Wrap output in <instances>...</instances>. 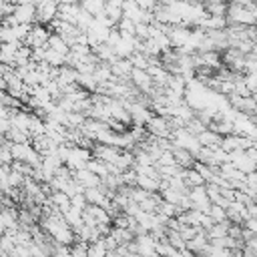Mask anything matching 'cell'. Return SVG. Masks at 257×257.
Instances as JSON below:
<instances>
[{
    "instance_id": "cell-5",
    "label": "cell",
    "mask_w": 257,
    "mask_h": 257,
    "mask_svg": "<svg viewBox=\"0 0 257 257\" xmlns=\"http://www.w3.org/2000/svg\"><path fill=\"white\" fill-rule=\"evenodd\" d=\"M84 199H86V205H92V207H100V209H104L108 203H110V199L106 197V193L100 189V187H96V189H84Z\"/></svg>"
},
{
    "instance_id": "cell-13",
    "label": "cell",
    "mask_w": 257,
    "mask_h": 257,
    "mask_svg": "<svg viewBox=\"0 0 257 257\" xmlns=\"http://www.w3.org/2000/svg\"><path fill=\"white\" fill-rule=\"evenodd\" d=\"M70 207L76 209V211H84V207H86V199H84V195L80 193V195L70 197Z\"/></svg>"
},
{
    "instance_id": "cell-8",
    "label": "cell",
    "mask_w": 257,
    "mask_h": 257,
    "mask_svg": "<svg viewBox=\"0 0 257 257\" xmlns=\"http://www.w3.org/2000/svg\"><path fill=\"white\" fill-rule=\"evenodd\" d=\"M201 6H203L207 16H221V18H225V12H227V4L225 2H205Z\"/></svg>"
},
{
    "instance_id": "cell-2",
    "label": "cell",
    "mask_w": 257,
    "mask_h": 257,
    "mask_svg": "<svg viewBox=\"0 0 257 257\" xmlns=\"http://www.w3.org/2000/svg\"><path fill=\"white\" fill-rule=\"evenodd\" d=\"M50 30L46 28V26H42V24H32L30 26V32H28V36L24 38V46H28L30 50L32 48H40V46H44L46 42H48V38H50Z\"/></svg>"
},
{
    "instance_id": "cell-9",
    "label": "cell",
    "mask_w": 257,
    "mask_h": 257,
    "mask_svg": "<svg viewBox=\"0 0 257 257\" xmlns=\"http://www.w3.org/2000/svg\"><path fill=\"white\" fill-rule=\"evenodd\" d=\"M80 8L86 14H90L92 18H96V16H100L104 12V2H100V0H86V2L80 4Z\"/></svg>"
},
{
    "instance_id": "cell-6",
    "label": "cell",
    "mask_w": 257,
    "mask_h": 257,
    "mask_svg": "<svg viewBox=\"0 0 257 257\" xmlns=\"http://www.w3.org/2000/svg\"><path fill=\"white\" fill-rule=\"evenodd\" d=\"M72 179H74L82 189H96V187L100 185V179H98L96 175H92L90 171H86V169H80V171L72 173Z\"/></svg>"
},
{
    "instance_id": "cell-3",
    "label": "cell",
    "mask_w": 257,
    "mask_h": 257,
    "mask_svg": "<svg viewBox=\"0 0 257 257\" xmlns=\"http://www.w3.org/2000/svg\"><path fill=\"white\" fill-rule=\"evenodd\" d=\"M10 16L14 18L16 24L32 26L36 22V8L32 2H20V4H14V12Z\"/></svg>"
},
{
    "instance_id": "cell-7",
    "label": "cell",
    "mask_w": 257,
    "mask_h": 257,
    "mask_svg": "<svg viewBox=\"0 0 257 257\" xmlns=\"http://www.w3.org/2000/svg\"><path fill=\"white\" fill-rule=\"evenodd\" d=\"M221 139H223V137L215 135V133H213V131H209V128H205L201 135H197L199 145H201V147H205V149H219Z\"/></svg>"
},
{
    "instance_id": "cell-10",
    "label": "cell",
    "mask_w": 257,
    "mask_h": 257,
    "mask_svg": "<svg viewBox=\"0 0 257 257\" xmlns=\"http://www.w3.org/2000/svg\"><path fill=\"white\" fill-rule=\"evenodd\" d=\"M86 171H90L92 175H96L98 179H104L106 175H108V167L102 163V161H98V159H90L88 163H86V167H84Z\"/></svg>"
},
{
    "instance_id": "cell-11",
    "label": "cell",
    "mask_w": 257,
    "mask_h": 257,
    "mask_svg": "<svg viewBox=\"0 0 257 257\" xmlns=\"http://www.w3.org/2000/svg\"><path fill=\"white\" fill-rule=\"evenodd\" d=\"M46 46H48L50 50H54V52L62 54V56H66V54H68V50H70V48L64 44V40H62L60 36H56V34H50V38H48Z\"/></svg>"
},
{
    "instance_id": "cell-4",
    "label": "cell",
    "mask_w": 257,
    "mask_h": 257,
    "mask_svg": "<svg viewBox=\"0 0 257 257\" xmlns=\"http://www.w3.org/2000/svg\"><path fill=\"white\" fill-rule=\"evenodd\" d=\"M34 8H36V20H38V24H50L54 18H56V12H58V2H38V4H34Z\"/></svg>"
},
{
    "instance_id": "cell-1",
    "label": "cell",
    "mask_w": 257,
    "mask_h": 257,
    "mask_svg": "<svg viewBox=\"0 0 257 257\" xmlns=\"http://www.w3.org/2000/svg\"><path fill=\"white\" fill-rule=\"evenodd\" d=\"M257 20V6L249 0L227 4L225 22L227 24H239V26H255Z\"/></svg>"
},
{
    "instance_id": "cell-12",
    "label": "cell",
    "mask_w": 257,
    "mask_h": 257,
    "mask_svg": "<svg viewBox=\"0 0 257 257\" xmlns=\"http://www.w3.org/2000/svg\"><path fill=\"white\" fill-rule=\"evenodd\" d=\"M207 217H209L213 223H223V221H227V213H225V209H221V207H217V205H211V207H209Z\"/></svg>"
}]
</instances>
